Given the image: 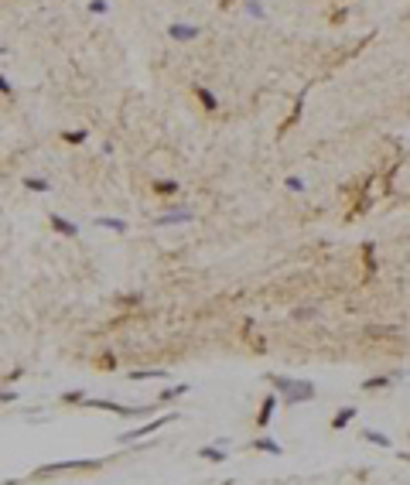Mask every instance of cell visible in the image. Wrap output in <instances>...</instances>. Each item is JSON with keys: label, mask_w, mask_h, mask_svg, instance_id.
<instances>
[{"label": "cell", "mask_w": 410, "mask_h": 485, "mask_svg": "<svg viewBox=\"0 0 410 485\" xmlns=\"http://www.w3.org/2000/svg\"><path fill=\"white\" fill-rule=\"evenodd\" d=\"M270 379H273V386L284 393L287 406L304 403V400H311V396H315V386H311V383H294V379H280V376H270Z\"/></svg>", "instance_id": "cell-1"}, {"label": "cell", "mask_w": 410, "mask_h": 485, "mask_svg": "<svg viewBox=\"0 0 410 485\" xmlns=\"http://www.w3.org/2000/svg\"><path fill=\"white\" fill-rule=\"evenodd\" d=\"M102 462H55V465H45L38 475H55V472H65V468H99Z\"/></svg>", "instance_id": "cell-2"}, {"label": "cell", "mask_w": 410, "mask_h": 485, "mask_svg": "<svg viewBox=\"0 0 410 485\" xmlns=\"http://www.w3.org/2000/svg\"><path fill=\"white\" fill-rule=\"evenodd\" d=\"M171 420H174V414H168V417L154 420V424H147V427H140V430H130V434H123L120 441H137V438H144V434H154L158 427H164V424H171Z\"/></svg>", "instance_id": "cell-3"}, {"label": "cell", "mask_w": 410, "mask_h": 485, "mask_svg": "<svg viewBox=\"0 0 410 485\" xmlns=\"http://www.w3.org/2000/svg\"><path fill=\"white\" fill-rule=\"evenodd\" d=\"M273 403H277V396H267V400H263V410H260V417H257V424H260V427H267V424H270Z\"/></svg>", "instance_id": "cell-4"}, {"label": "cell", "mask_w": 410, "mask_h": 485, "mask_svg": "<svg viewBox=\"0 0 410 485\" xmlns=\"http://www.w3.org/2000/svg\"><path fill=\"white\" fill-rule=\"evenodd\" d=\"M352 417H355V410H352V406H349V410H339V414L331 417V427H335V430H342V427H345V424H349Z\"/></svg>", "instance_id": "cell-5"}, {"label": "cell", "mask_w": 410, "mask_h": 485, "mask_svg": "<svg viewBox=\"0 0 410 485\" xmlns=\"http://www.w3.org/2000/svg\"><path fill=\"white\" fill-rule=\"evenodd\" d=\"M52 226H55V233H62V236H75V226L65 222V219H58V215H52Z\"/></svg>", "instance_id": "cell-6"}, {"label": "cell", "mask_w": 410, "mask_h": 485, "mask_svg": "<svg viewBox=\"0 0 410 485\" xmlns=\"http://www.w3.org/2000/svg\"><path fill=\"white\" fill-rule=\"evenodd\" d=\"M363 438L373 441V444H379V448H390V438H387V434H379V430H366Z\"/></svg>", "instance_id": "cell-7"}, {"label": "cell", "mask_w": 410, "mask_h": 485, "mask_svg": "<svg viewBox=\"0 0 410 485\" xmlns=\"http://www.w3.org/2000/svg\"><path fill=\"white\" fill-rule=\"evenodd\" d=\"M195 92H198V99H202V106H205V110H216V96H212L209 89H202V86H198Z\"/></svg>", "instance_id": "cell-8"}, {"label": "cell", "mask_w": 410, "mask_h": 485, "mask_svg": "<svg viewBox=\"0 0 410 485\" xmlns=\"http://www.w3.org/2000/svg\"><path fill=\"white\" fill-rule=\"evenodd\" d=\"M202 458H209V462H226V454H222V448H202Z\"/></svg>", "instance_id": "cell-9"}, {"label": "cell", "mask_w": 410, "mask_h": 485, "mask_svg": "<svg viewBox=\"0 0 410 485\" xmlns=\"http://www.w3.org/2000/svg\"><path fill=\"white\" fill-rule=\"evenodd\" d=\"M195 28H178V24H174V28H171V38H182V41H188V38H195Z\"/></svg>", "instance_id": "cell-10"}, {"label": "cell", "mask_w": 410, "mask_h": 485, "mask_svg": "<svg viewBox=\"0 0 410 485\" xmlns=\"http://www.w3.org/2000/svg\"><path fill=\"white\" fill-rule=\"evenodd\" d=\"M182 393H188V386H168V390H164V393H161V400H174V396H182Z\"/></svg>", "instance_id": "cell-11"}, {"label": "cell", "mask_w": 410, "mask_h": 485, "mask_svg": "<svg viewBox=\"0 0 410 485\" xmlns=\"http://www.w3.org/2000/svg\"><path fill=\"white\" fill-rule=\"evenodd\" d=\"M164 369H150V372H130V379H161Z\"/></svg>", "instance_id": "cell-12"}, {"label": "cell", "mask_w": 410, "mask_h": 485, "mask_svg": "<svg viewBox=\"0 0 410 485\" xmlns=\"http://www.w3.org/2000/svg\"><path fill=\"white\" fill-rule=\"evenodd\" d=\"M154 192H158V195H171V192H178V185H174V181H158V185H154Z\"/></svg>", "instance_id": "cell-13"}, {"label": "cell", "mask_w": 410, "mask_h": 485, "mask_svg": "<svg viewBox=\"0 0 410 485\" xmlns=\"http://www.w3.org/2000/svg\"><path fill=\"white\" fill-rule=\"evenodd\" d=\"M390 383V376H379V379H366L363 390H379V386H387Z\"/></svg>", "instance_id": "cell-14"}, {"label": "cell", "mask_w": 410, "mask_h": 485, "mask_svg": "<svg viewBox=\"0 0 410 485\" xmlns=\"http://www.w3.org/2000/svg\"><path fill=\"white\" fill-rule=\"evenodd\" d=\"M257 448H260V451H270V454H280V444H273V441H257Z\"/></svg>", "instance_id": "cell-15"}, {"label": "cell", "mask_w": 410, "mask_h": 485, "mask_svg": "<svg viewBox=\"0 0 410 485\" xmlns=\"http://www.w3.org/2000/svg\"><path fill=\"white\" fill-rule=\"evenodd\" d=\"M24 185H28V188H31V192H45V188H48L45 181H38V178H28V181H24Z\"/></svg>", "instance_id": "cell-16"}, {"label": "cell", "mask_w": 410, "mask_h": 485, "mask_svg": "<svg viewBox=\"0 0 410 485\" xmlns=\"http://www.w3.org/2000/svg\"><path fill=\"white\" fill-rule=\"evenodd\" d=\"M99 226H106V229H116V233H123V222H116V219H99Z\"/></svg>", "instance_id": "cell-17"}, {"label": "cell", "mask_w": 410, "mask_h": 485, "mask_svg": "<svg viewBox=\"0 0 410 485\" xmlns=\"http://www.w3.org/2000/svg\"><path fill=\"white\" fill-rule=\"evenodd\" d=\"M62 400H65V403H82V400H86V396H82L79 390H75V393H65V396H62Z\"/></svg>", "instance_id": "cell-18"}, {"label": "cell", "mask_w": 410, "mask_h": 485, "mask_svg": "<svg viewBox=\"0 0 410 485\" xmlns=\"http://www.w3.org/2000/svg\"><path fill=\"white\" fill-rule=\"evenodd\" d=\"M68 144H79V140H86V134H65Z\"/></svg>", "instance_id": "cell-19"}, {"label": "cell", "mask_w": 410, "mask_h": 485, "mask_svg": "<svg viewBox=\"0 0 410 485\" xmlns=\"http://www.w3.org/2000/svg\"><path fill=\"white\" fill-rule=\"evenodd\" d=\"M229 4H233V0H222V7H229Z\"/></svg>", "instance_id": "cell-20"}]
</instances>
